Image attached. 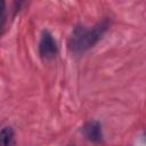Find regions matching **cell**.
I'll return each instance as SVG.
<instances>
[{"instance_id":"1","label":"cell","mask_w":146,"mask_h":146,"mask_svg":"<svg viewBox=\"0 0 146 146\" xmlns=\"http://www.w3.org/2000/svg\"><path fill=\"white\" fill-rule=\"evenodd\" d=\"M108 27V19H102L94 26H76L70 39L68 47L74 54H81L94 47L104 35Z\"/></svg>"},{"instance_id":"2","label":"cell","mask_w":146,"mask_h":146,"mask_svg":"<svg viewBox=\"0 0 146 146\" xmlns=\"http://www.w3.org/2000/svg\"><path fill=\"white\" fill-rule=\"evenodd\" d=\"M58 51V46L56 40L54 39V35L49 31H43L40 42H39V52L41 57L44 59H49L56 56Z\"/></svg>"},{"instance_id":"3","label":"cell","mask_w":146,"mask_h":146,"mask_svg":"<svg viewBox=\"0 0 146 146\" xmlns=\"http://www.w3.org/2000/svg\"><path fill=\"white\" fill-rule=\"evenodd\" d=\"M83 133L87 139L92 143H99L103 139L102 125L98 121H90L83 125Z\"/></svg>"},{"instance_id":"4","label":"cell","mask_w":146,"mask_h":146,"mask_svg":"<svg viewBox=\"0 0 146 146\" xmlns=\"http://www.w3.org/2000/svg\"><path fill=\"white\" fill-rule=\"evenodd\" d=\"M1 146H15V133L10 127L1 130Z\"/></svg>"}]
</instances>
